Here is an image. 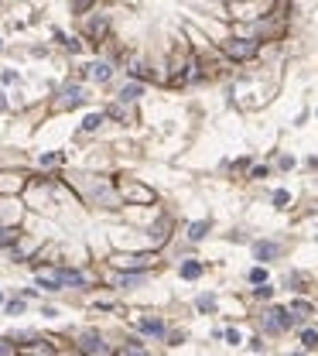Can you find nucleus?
I'll use <instances>...</instances> for the list:
<instances>
[{
  "label": "nucleus",
  "mask_w": 318,
  "mask_h": 356,
  "mask_svg": "<svg viewBox=\"0 0 318 356\" xmlns=\"http://www.w3.org/2000/svg\"><path fill=\"white\" fill-rule=\"evenodd\" d=\"M79 349H82L86 356H110V353H113V349H110V342L99 336V332H93V329L79 336Z\"/></svg>",
  "instance_id": "1"
},
{
  "label": "nucleus",
  "mask_w": 318,
  "mask_h": 356,
  "mask_svg": "<svg viewBox=\"0 0 318 356\" xmlns=\"http://www.w3.org/2000/svg\"><path fill=\"white\" fill-rule=\"evenodd\" d=\"M291 325H294V322L287 315V308H267V312H263V332H270V336H277V332L291 329Z\"/></svg>",
  "instance_id": "2"
},
{
  "label": "nucleus",
  "mask_w": 318,
  "mask_h": 356,
  "mask_svg": "<svg viewBox=\"0 0 318 356\" xmlns=\"http://www.w3.org/2000/svg\"><path fill=\"white\" fill-rule=\"evenodd\" d=\"M226 55L236 59V62L253 59V55H257V41H253V38H229V41H226Z\"/></svg>",
  "instance_id": "3"
},
{
  "label": "nucleus",
  "mask_w": 318,
  "mask_h": 356,
  "mask_svg": "<svg viewBox=\"0 0 318 356\" xmlns=\"http://www.w3.org/2000/svg\"><path fill=\"white\" fill-rule=\"evenodd\" d=\"M253 257H257V260H274V257H281V243H274V240L257 243V247H253Z\"/></svg>",
  "instance_id": "4"
},
{
  "label": "nucleus",
  "mask_w": 318,
  "mask_h": 356,
  "mask_svg": "<svg viewBox=\"0 0 318 356\" xmlns=\"http://www.w3.org/2000/svg\"><path fill=\"white\" fill-rule=\"evenodd\" d=\"M82 99H86L82 86H65V89H62V99H58V103H62V106H79Z\"/></svg>",
  "instance_id": "5"
},
{
  "label": "nucleus",
  "mask_w": 318,
  "mask_h": 356,
  "mask_svg": "<svg viewBox=\"0 0 318 356\" xmlns=\"http://www.w3.org/2000/svg\"><path fill=\"white\" fill-rule=\"evenodd\" d=\"M113 264H116V267H150L154 257H150V254H137V257H116Z\"/></svg>",
  "instance_id": "6"
},
{
  "label": "nucleus",
  "mask_w": 318,
  "mask_h": 356,
  "mask_svg": "<svg viewBox=\"0 0 318 356\" xmlns=\"http://www.w3.org/2000/svg\"><path fill=\"white\" fill-rule=\"evenodd\" d=\"M287 315H291V322H298V318H308V315H311V305H308V301H301V298H294V301L287 305Z\"/></svg>",
  "instance_id": "7"
},
{
  "label": "nucleus",
  "mask_w": 318,
  "mask_h": 356,
  "mask_svg": "<svg viewBox=\"0 0 318 356\" xmlns=\"http://www.w3.org/2000/svg\"><path fill=\"white\" fill-rule=\"evenodd\" d=\"M89 76H93L96 82H110V76H113L110 62H93V65H89Z\"/></svg>",
  "instance_id": "8"
},
{
  "label": "nucleus",
  "mask_w": 318,
  "mask_h": 356,
  "mask_svg": "<svg viewBox=\"0 0 318 356\" xmlns=\"http://www.w3.org/2000/svg\"><path fill=\"white\" fill-rule=\"evenodd\" d=\"M140 329H144L147 336H157V339H161V336H165V332H168L161 318H140Z\"/></svg>",
  "instance_id": "9"
},
{
  "label": "nucleus",
  "mask_w": 318,
  "mask_h": 356,
  "mask_svg": "<svg viewBox=\"0 0 318 356\" xmlns=\"http://www.w3.org/2000/svg\"><path fill=\"white\" fill-rule=\"evenodd\" d=\"M199 274H202V264H195V260H185V264H182V277L195 281Z\"/></svg>",
  "instance_id": "10"
},
{
  "label": "nucleus",
  "mask_w": 318,
  "mask_h": 356,
  "mask_svg": "<svg viewBox=\"0 0 318 356\" xmlns=\"http://www.w3.org/2000/svg\"><path fill=\"white\" fill-rule=\"evenodd\" d=\"M140 93H144V89H140L137 82H130V86H123V89H120V99H123V103H133Z\"/></svg>",
  "instance_id": "11"
},
{
  "label": "nucleus",
  "mask_w": 318,
  "mask_h": 356,
  "mask_svg": "<svg viewBox=\"0 0 318 356\" xmlns=\"http://www.w3.org/2000/svg\"><path fill=\"white\" fill-rule=\"evenodd\" d=\"M301 346H304V349H318V332L315 329H304V332H301Z\"/></svg>",
  "instance_id": "12"
},
{
  "label": "nucleus",
  "mask_w": 318,
  "mask_h": 356,
  "mask_svg": "<svg viewBox=\"0 0 318 356\" xmlns=\"http://www.w3.org/2000/svg\"><path fill=\"white\" fill-rule=\"evenodd\" d=\"M206 230H209V223H206V219H199V223H192V226H188V237H192V240H202V237H206Z\"/></svg>",
  "instance_id": "13"
},
{
  "label": "nucleus",
  "mask_w": 318,
  "mask_h": 356,
  "mask_svg": "<svg viewBox=\"0 0 318 356\" xmlns=\"http://www.w3.org/2000/svg\"><path fill=\"white\" fill-rule=\"evenodd\" d=\"M99 123H103V113H89V117L82 120V130H96Z\"/></svg>",
  "instance_id": "14"
},
{
  "label": "nucleus",
  "mask_w": 318,
  "mask_h": 356,
  "mask_svg": "<svg viewBox=\"0 0 318 356\" xmlns=\"http://www.w3.org/2000/svg\"><path fill=\"white\" fill-rule=\"evenodd\" d=\"M103 31H106V21H93L89 24V38H103Z\"/></svg>",
  "instance_id": "15"
},
{
  "label": "nucleus",
  "mask_w": 318,
  "mask_h": 356,
  "mask_svg": "<svg viewBox=\"0 0 318 356\" xmlns=\"http://www.w3.org/2000/svg\"><path fill=\"white\" fill-rule=\"evenodd\" d=\"M199 308H202V312H212V308H216V298H212V295H202V298H199Z\"/></svg>",
  "instance_id": "16"
},
{
  "label": "nucleus",
  "mask_w": 318,
  "mask_h": 356,
  "mask_svg": "<svg viewBox=\"0 0 318 356\" xmlns=\"http://www.w3.org/2000/svg\"><path fill=\"white\" fill-rule=\"evenodd\" d=\"M250 281H253V284H263V281H267V271H263V267H253V271H250Z\"/></svg>",
  "instance_id": "17"
},
{
  "label": "nucleus",
  "mask_w": 318,
  "mask_h": 356,
  "mask_svg": "<svg viewBox=\"0 0 318 356\" xmlns=\"http://www.w3.org/2000/svg\"><path fill=\"white\" fill-rule=\"evenodd\" d=\"M14 237H18V233H11V230H0V247H11V243H14Z\"/></svg>",
  "instance_id": "18"
},
{
  "label": "nucleus",
  "mask_w": 318,
  "mask_h": 356,
  "mask_svg": "<svg viewBox=\"0 0 318 356\" xmlns=\"http://www.w3.org/2000/svg\"><path fill=\"white\" fill-rule=\"evenodd\" d=\"M140 281H144L140 274H123V277H120V284H140Z\"/></svg>",
  "instance_id": "19"
},
{
  "label": "nucleus",
  "mask_w": 318,
  "mask_h": 356,
  "mask_svg": "<svg viewBox=\"0 0 318 356\" xmlns=\"http://www.w3.org/2000/svg\"><path fill=\"white\" fill-rule=\"evenodd\" d=\"M253 295L260 298V301H267V298L274 295V288H267V284H263V288H257V291H253Z\"/></svg>",
  "instance_id": "20"
},
{
  "label": "nucleus",
  "mask_w": 318,
  "mask_h": 356,
  "mask_svg": "<svg viewBox=\"0 0 318 356\" xmlns=\"http://www.w3.org/2000/svg\"><path fill=\"white\" fill-rule=\"evenodd\" d=\"M7 312H11V315H21V312H24V301H11Z\"/></svg>",
  "instance_id": "21"
},
{
  "label": "nucleus",
  "mask_w": 318,
  "mask_h": 356,
  "mask_svg": "<svg viewBox=\"0 0 318 356\" xmlns=\"http://www.w3.org/2000/svg\"><path fill=\"white\" fill-rule=\"evenodd\" d=\"M62 154H41V164H58Z\"/></svg>",
  "instance_id": "22"
},
{
  "label": "nucleus",
  "mask_w": 318,
  "mask_h": 356,
  "mask_svg": "<svg viewBox=\"0 0 318 356\" xmlns=\"http://www.w3.org/2000/svg\"><path fill=\"white\" fill-rule=\"evenodd\" d=\"M226 339H229V346H236V342H243V339H240V332H233V329L226 332Z\"/></svg>",
  "instance_id": "23"
},
{
  "label": "nucleus",
  "mask_w": 318,
  "mask_h": 356,
  "mask_svg": "<svg viewBox=\"0 0 318 356\" xmlns=\"http://www.w3.org/2000/svg\"><path fill=\"white\" fill-rule=\"evenodd\" d=\"M89 4H93V0H75V11H79V14H82V11H86V7H89Z\"/></svg>",
  "instance_id": "24"
},
{
  "label": "nucleus",
  "mask_w": 318,
  "mask_h": 356,
  "mask_svg": "<svg viewBox=\"0 0 318 356\" xmlns=\"http://www.w3.org/2000/svg\"><path fill=\"white\" fill-rule=\"evenodd\" d=\"M11 353V346H7V339H4V342H0V356H7Z\"/></svg>",
  "instance_id": "25"
},
{
  "label": "nucleus",
  "mask_w": 318,
  "mask_h": 356,
  "mask_svg": "<svg viewBox=\"0 0 318 356\" xmlns=\"http://www.w3.org/2000/svg\"><path fill=\"white\" fill-rule=\"evenodd\" d=\"M130 356H144V353H140V349H130Z\"/></svg>",
  "instance_id": "26"
},
{
  "label": "nucleus",
  "mask_w": 318,
  "mask_h": 356,
  "mask_svg": "<svg viewBox=\"0 0 318 356\" xmlns=\"http://www.w3.org/2000/svg\"><path fill=\"white\" fill-rule=\"evenodd\" d=\"M0 301H4V295H0Z\"/></svg>",
  "instance_id": "27"
},
{
  "label": "nucleus",
  "mask_w": 318,
  "mask_h": 356,
  "mask_svg": "<svg viewBox=\"0 0 318 356\" xmlns=\"http://www.w3.org/2000/svg\"><path fill=\"white\" fill-rule=\"evenodd\" d=\"M298 356H304V353H298Z\"/></svg>",
  "instance_id": "28"
},
{
  "label": "nucleus",
  "mask_w": 318,
  "mask_h": 356,
  "mask_svg": "<svg viewBox=\"0 0 318 356\" xmlns=\"http://www.w3.org/2000/svg\"><path fill=\"white\" fill-rule=\"evenodd\" d=\"M0 48H4V45H0Z\"/></svg>",
  "instance_id": "29"
}]
</instances>
